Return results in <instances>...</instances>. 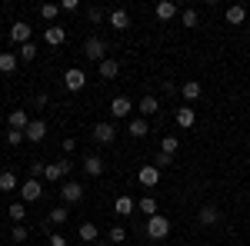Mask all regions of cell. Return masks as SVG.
I'll use <instances>...</instances> for the list:
<instances>
[{"instance_id":"obj_10","label":"cell","mask_w":250,"mask_h":246,"mask_svg":"<svg viewBox=\"0 0 250 246\" xmlns=\"http://www.w3.org/2000/svg\"><path fill=\"white\" fill-rule=\"evenodd\" d=\"M197 220H200L204 227H217V223H220V209L213 207V203H207V207L197 209Z\"/></svg>"},{"instance_id":"obj_36","label":"cell","mask_w":250,"mask_h":246,"mask_svg":"<svg viewBox=\"0 0 250 246\" xmlns=\"http://www.w3.org/2000/svg\"><path fill=\"white\" fill-rule=\"evenodd\" d=\"M170 163H173V156H167V153H157V156H154V167H157V170H167Z\"/></svg>"},{"instance_id":"obj_8","label":"cell","mask_w":250,"mask_h":246,"mask_svg":"<svg viewBox=\"0 0 250 246\" xmlns=\"http://www.w3.org/2000/svg\"><path fill=\"white\" fill-rule=\"evenodd\" d=\"M130 110H134V103H130L127 96H114V100H110V114H114V120L130 116Z\"/></svg>"},{"instance_id":"obj_35","label":"cell","mask_w":250,"mask_h":246,"mask_svg":"<svg viewBox=\"0 0 250 246\" xmlns=\"http://www.w3.org/2000/svg\"><path fill=\"white\" fill-rule=\"evenodd\" d=\"M23 140H27V136H23L20 130H7V147H20Z\"/></svg>"},{"instance_id":"obj_3","label":"cell","mask_w":250,"mask_h":246,"mask_svg":"<svg viewBox=\"0 0 250 246\" xmlns=\"http://www.w3.org/2000/svg\"><path fill=\"white\" fill-rule=\"evenodd\" d=\"M90 136H94L97 143H104V147H107V143H114V140H117V127L110 123V120H104V123H97L94 130H90Z\"/></svg>"},{"instance_id":"obj_22","label":"cell","mask_w":250,"mask_h":246,"mask_svg":"<svg viewBox=\"0 0 250 246\" xmlns=\"http://www.w3.org/2000/svg\"><path fill=\"white\" fill-rule=\"evenodd\" d=\"M43 40H47L50 47H60V43L67 40V30H63V27H47V30H43Z\"/></svg>"},{"instance_id":"obj_20","label":"cell","mask_w":250,"mask_h":246,"mask_svg":"<svg viewBox=\"0 0 250 246\" xmlns=\"http://www.w3.org/2000/svg\"><path fill=\"white\" fill-rule=\"evenodd\" d=\"M67 220H70V209H67V203H63V207H54L50 213H47V223H50V227H60V223H67Z\"/></svg>"},{"instance_id":"obj_16","label":"cell","mask_w":250,"mask_h":246,"mask_svg":"<svg viewBox=\"0 0 250 246\" xmlns=\"http://www.w3.org/2000/svg\"><path fill=\"white\" fill-rule=\"evenodd\" d=\"M127 133H130L134 140H144V136L150 133V127H147V120H144V116H137V120H130V123H127Z\"/></svg>"},{"instance_id":"obj_14","label":"cell","mask_w":250,"mask_h":246,"mask_svg":"<svg viewBox=\"0 0 250 246\" xmlns=\"http://www.w3.org/2000/svg\"><path fill=\"white\" fill-rule=\"evenodd\" d=\"M224 17H227V23H233V27H240V23L247 20V7H244V3H230Z\"/></svg>"},{"instance_id":"obj_26","label":"cell","mask_w":250,"mask_h":246,"mask_svg":"<svg viewBox=\"0 0 250 246\" xmlns=\"http://www.w3.org/2000/svg\"><path fill=\"white\" fill-rule=\"evenodd\" d=\"M193 120H197L193 107H180V110H177V127H184V130H187V127H193Z\"/></svg>"},{"instance_id":"obj_11","label":"cell","mask_w":250,"mask_h":246,"mask_svg":"<svg viewBox=\"0 0 250 246\" xmlns=\"http://www.w3.org/2000/svg\"><path fill=\"white\" fill-rule=\"evenodd\" d=\"M30 127V116H27V110H10V120H7V130H27Z\"/></svg>"},{"instance_id":"obj_1","label":"cell","mask_w":250,"mask_h":246,"mask_svg":"<svg viewBox=\"0 0 250 246\" xmlns=\"http://www.w3.org/2000/svg\"><path fill=\"white\" fill-rule=\"evenodd\" d=\"M147 236L150 240H164V236H170V220L164 216V213H157L147 220Z\"/></svg>"},{"instance_id":"obj_45","label":"cell","mask_w":250,"mask_h":246,"mask_svg":"<svg viewBox=\"0 0 250 246\" xmlns=\"http://www.w3.org/2000/svg\"><path fill=\"white\" fill-rule=\"evenodd\" d=\"M247 40H250V30H247Z\"/></svg>"},{"instance_id":"obj_21","label":"cell","mask_w":250,"mask_h":246,"mask_svg":"<svg viewBox=\"0 0 250 246\" xmlns=\"http://www.w3.org/2000/svg\"><path fill=\"white\" fill-rule=\"evenodd\" d=\"M180 94H184V100H200V94H204V87H200V80H187L184 87H180Z\"/></svg>"},{"instance_id":"obj_27","label":"cell","mask_w":250,"mask_h":246,"mask_svg":"<svg viewBox=\"0 0 250 246\" xmlns=\"http://www.w3.org/2000/svg\"><path fill=\"white\" fill-rule=\"evenodd\" d=\"M17 63H20L17 54H0V74H14V70H17Z\"/></svg>"},{"instance_id":"obj_32","label":"cell","mask_w":250,"mask_h":246,"mask_svg":"<svg viewBox=\"0 0 250 246\" xmlns=\"http://www.w3.org/2000/svg\"><path fill=\"white\" fill-rule=\"evenodd\" d=\"M7 213H10V220H14V223H20V220L27 216V207H23V203H10V209H7Z\"/></svg>"},{"instance_id":"obj_4","label":"cell","mask_w":250,"mask_h":246,"mask_svg":"<svg viewBox=\"0 0 250 246\" xmlns=\"http://www.w3.org/2000/svg\"><path fill=\"white\" fill-rule=\"evenodd\" d=\"M40 196H43V187H40L37 180H23L20 183V200L23 203H37Z\"/></svg>"},{"instance_id":"obj_19","label":"cell","mask_w":250,"mask_h":246,"mask_svg":"<svg viewBox=\"0 0 250 246\" xmlns=\"http://www.w3.org/2000/svg\"><path fill=\"white\" fill-rule=\"evenodd\" d=\"M137 110H140V116H154L157 110H160V100H157V96H140Z\"/></svg>"},{"instance_id":"obj_38","label":"cell","mask_w":250,"mask_h":246,"mask_svg":"<svg viewBox=\"0 0 250 246\" xmlns=\"http://www.w3.org/2000/svg\"><path fill=\"white\" fill-rule=\"evenodd\" d=\"M180 20H184V27H197V10H184V14H180Z\"/></svg>"},{"instance_id":"obj_43","label":"cell","mask_w":250,"mask_h":246,"mask_svg":"<svg viewBox=\"0 0 250 246\" xmlns=\"http://www.w3.org/2000/svg\"><path fill=\"white\" fill-rule=\"evenodd\" d=\"M77 150V140H74V136H67V140H63V153H74Z\"/></svg>"},{"instance_id":"obj_41","label":"cell","mask_w":250,"mask_h":246,"mask_svg":"<svg viewBox=\"0 0 250 246\" xmlns=\"http://www.w3.org/2000/svg\"><path fill=\"white\" fill-rule=\"evenodd\" d=\"M50 246H67V236L63 233H50Z\"/></svg>"},{"instance_id":"obj_33","label":"cell","mask_w":250,"mask_h":246,"mask_svg":"<svg viewBox=\"0 0 250 246\" xmlns=\"http://www.w3.org/2000/svg\"><path fill=\"white\" fill-rule=\"evenodd\" d=\"M17 57H20V60H27V63H30V60H37V47H34V43H23Z\"/></svg>"},{"instance_id":"obj_18","label":"cell","mask_w":250,"mask_h":246,"mask_svg":"<svg viewBox=\"0 0 250 246\" xmlns=\"http://www.w3.org/2000/svg\"><path fill=\"white\" fill-rule=\"evenodd\" d=\"M117 74H120V60L117 57H107L100 63V80H114Z\"/></svg>"},{"instance_id":"obj_2","label":"cell","mask_w":250,"mask_h":246,"mask_svg":"<svg viewBox=\"0 0 250 246\" xmlns=\"http://www.w3.org/2000/svg\"><path fill=\"white\" fill-rule=\"evenodd\" d=\"M83 57L94 60V63H104L107 60V43L100 37H87V43H83Z\"/></svg>"},{"instance_id":"obj_42","label":"cell","mask_w":250,"mask_h":246,"mask_svg":"<svg viewBox=\"0 0 250 246\" xmlns=\"http://www.w3.org/2000/svg\"><path fill=\"white\" fill-rule=\"evenodd\" d=\"M60 10H67V14H74V10H80V3H77V0H63V3H60Z\"/></svg>"},{"instance_id":"obj_37","label":"cell","mask_w":250,"mask_h":246,"mask_svg":"<svg viewBox=\"0 0 250 246\" xmlns=\"http://www.w3.org/2000/svg\"><path fill=\"white\" fill-rule=\"evenodd\" d=\"M10 240H14V243H23V240H27V227H20V223H17V227L10 229Z\"/></svg>"},{"instance_id":"obj_9","label":"cell","mask_w":250,"mask_h":246,"mask_svg":"<svg viewBox=\"0 0 250 246\" xmlns=\"http://www.w3.org/2000/svg\"><path fill=\"white\" fill-rule=\"evenodd\" d=\"M137 180H140L144 187H157V183H160V170H157L154 163H144L140 173H137Z\"/></svg>"},{"instance_id":"obj_24","label":"cell","mask_w":250,"mask_h":246,"mask_svg":"<svg viewBox=\"0 0 250 246\" xmlns=\"http://www.w3.org/2000/svg\"><path fill=\"white\" fill-rule=\"evenodd\" d=\"M0 189H3V193H14V189H20V180L10 170H3L0 173Z\"/></svg>"},{"instance_id":"obj_7","label":"cell","mask_w":250,"mask_h":246,"mask_svg":"<svg viewBox=\"0 0 250 246\" xmlns=\"http://www.w3.org/2000/svg\"><path fill=\"white\" fill-rule=\"evenodd\" d=\"M83 83H87V74H83L80 67H70V70L63 74V87H67V90H83Z\"/></svg>"},{"instance_id":"obj_28","label":"cell","mask_w":250,"mask_h":246,"mask_svg":"<svg viewBox=\"0 0 250 246\" xmlns=\"http://www.w3.org/2000/svg\"><path fill=\"white\" fill-rule=\"evenodd\" d=\"M77 233H80V240H87V243H97V236H100V229H97L94 223H80Z\"/></svg>"},{"instance_id":"obj_15","label":"cell","mask_w":250,"mask_h":246,"mask_svg":"<svg viewBox=\"0 0 250 246\" xmlns=\"http://www.w3.org/2000/svg\"><path fill=\"white\" fill-rule=\"evenodd\" d=\"M110 27H114L117 34H120V30H127V27H130V14H127V10H120V7H117V10H110Z\"/></svg>"},{"instance_id":"obj_17","label":"cell","mask_w":250,"mask_h":246,"mask_svg":"<svg viewBox=\"0 0 250 246\" xmlns=\"http://www.w3.org/2000/svg\"><path fill=\"white\" fill-rule=\"evenodd\" d=\"M83 173H87V176H100V173H104V156L90 153V156L83 160Z\"/></svg>"},{"instance_id":"obj_25","label":"cell","mask_w":250,"mask_h":246,"mask_svg":"<svg viewBox=\"0 0 250 246\" xmlns=\"http://www.w3.org/2000/svg\"><path fill=\"white\" fill-rule=\"evenodd\" d=\"M114 209L120 213V216H130L137 209V200H130V196H117V203H114Z\"/></svg>"},{"instance_id":"obj_6","label":"cell","mask_w":250,"mask_h":246,"mask_svg":"<svg viewBox=\"0 0 250 246\" xmlns=\"http://www.w3.org/2000/svg\"><path fill=\"white\" fill-rule=\"evenodd\" d=\"M70 167H74V163H70V160H67V156H63V160H57V163H50V167H47V173H43V176H47V180H50V183H60V180H63V176H67V173H70Z\"/></svg>"},{"instance_id":"obj_5","label":"cell","mask_w":250,"mask_h":246,"mask_svg":"<svg viewBox=\"0 0 250 246\" xmlns=\"http://www.w3.org/2000/svg\"><path fill=\"white\" fill-rule=\"evenodd\" d=\"M60 200H63V203H80V200H83V187H80L77 180H67V183L60 187Z\"/></svg>"},{"instance_id":"obj_12","label":"cell","mask_w":250,"mask_h":246,"mask_svg":"<svg viewBox=\"0 0 250 246\" xmlns=\"http://www.w3.org/2000/svg\"><path fill=\"white\" fill-rule=\"evenodd\" d=\"M10 40H14V43H20V47H23V43H30V23L17 20V23L10 27Z\"/></svg>"},{"instance_id":"obj_39","label":"cell","mask_w":250,"mask_h":246,"mask_svg":"<svg viewBox=\"0 0 250 246\" xmlns=\"http://www.w3.org/2000/svg\"><path fill=\"white\" fill-rule=\"evenodd\" d=\"M87 20H90V23H104V10H100V7H90V10H87Z\"/></svg>"},{"instance_id":"obj_31","label":"cell","mask_w":250,"mask_h":246,"mask_svg":"<svg viewBox=\"0 0 250 246\" xmlns=\"http://www.w3.org/2000/svg\"><path fill=\"white\" fill-rule=\"evenodd\" d=\"M124 240H127V229H124V227H110V233H107V243L120 246Z\"/></svg>"},{"instance_id":"obj_13","label":"cell","mask_w":250,"mask_h":246,"mask_svg":"<svg viewBox=\"0 0 250 246\" xmlns=\"http://www.w3.org/2000/svg\"><path fill=\"white\" fill-rule=\"evenodd\" d=\"M23 136H27L30 143H40V140L47 136V123H43V120H30V127L23 130Z\"/></svg>"},{"instance_id":"obj_34","label":"cell","mask_w":250,"mask_h":246,"mask_svg":"<svg viewBox=\"0 0 250 246\" xmlns=\"http://www.w3.org/2000/svg\"><path fill=\"white\" fill-rule=\"evenodd\" d=\"M57 14H60L57 3H43V7H40V17H43V20H54Z\"/></svg>"},{"instance_id":"obj_23","label":"cell","mask_w":250,"mask_h":246,"mask_svg":"<svg viewBox=\"0 0 250 246\" xmlns=\"http://www.w3.org/2000/svg\"><path fill=\"white\" fill-rule=\"evenodd\" d=\"M157 17L160 20H173L177 17V3H173V0H160V3H157Z\"/></svg>"},{"instance_id":"obj_40","label":"cell","mask_w":250,"mask_h":246,"mask_svg":"<svg viewBox=\"0 0 250 246\" xmlns=\"http://www.w3.org/2000/svg\"><path fill=\"white\" fill-rule=\"evenodd\" d=\"M43 173H47V167H43L40 160H34V163H30V180H37V176H43Z\"/></svg>"},{"instance_id":"obj_29","label":"cell","mask_w":250,"mask_h":246,"mask_svg":"<svg viewBox=\"0 0 250 246\" xmlns=\"http://www.w3.org/2000/svg\"><path fill=\"white\" fill-rule=\"evenodd\" d=\"M137 209L147 213V220H150V216H157V200L154 196H144V200H137Z\"/></svg>"},{"instance_id":"obj_44","label":"cell","mask_w":250,"mask_h":246,"mask_svg":"<svg viewBox=\"0 0 250 246\" xmlns=\"http://www.w3.org/2000/svg\"><path fill=\"white\" fill-rule=\"evenodd\" d=\"M97 246H114V243H97Z\"/></svg>"},{"instance_id":"obj_30","label":"cell","mask_w":250,"mask_h":246,"mask_svg":"<svg viewBox=\"0 0 250 246\" xmlns=\"http://www.w3.org/2000/svg\"><path fill=\"white\" fill-rule=\"evenodd\" d=\"M177 150H180V140H177V136H164V140H160V153L173 156Z\"/></svg>"}]
</instances>
